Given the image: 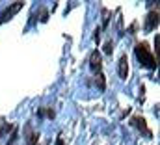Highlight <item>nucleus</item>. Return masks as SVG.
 I'll list each match as a JSON object with an SVG mask.
<instances>
[{
	"label": "nucleus",
	"mask_w": 160,
	"mask_h": 145,
	"mask_svg": "<svg viewBox=\"0 0 160 145\" xmlns=\"http://www.w3.org/2000/svg\"><path fill=\"white\" fill-rule=\"evenodd\" d=\"M17 142V128H13V134H11V140H9V143L8 145H13Z\"/></svg>",
	"instance_id": "11"
},
{
	"label": "nucleus",
	"mask_w": 160,
	"mask_h": 145,
	"mask_svg": "<svg viewBox=\"0 0 160 145\" xmlns=\"http://www.w3.org/2000/svg\"><path fill=\"white\" fill-rule=\"evenodd\" d=\"M134 50H136V58H138L140 65H143L147 69H157L158 67V60L155 58V54H151L147 43H138Z\"/></svg>",
	"instance_id": "1"
},
{
	"label": "nucleus",
	"mask_w": 160,
	"mask_h": 145,
	"mask_svg": "<svg viewBox=\"0 0 160 145\" xmlns=\"http://www.w3.org/2000/svg\"><path fill=\"white\" fill-rule=\"evenodd\" d=\"M158 26V11H151L145 21V32H151Z\"/></svg>",
	"instance_id": "5"
},
{
	"label": "nucleus",
	"mask_w": 160,
	"mask_h": 145,
	"mask_svg": "<svg viewBox=\"0 0 160 145\" xmlns=\"http://www.w3.org/2000/svg\"><path fill=\"white\" fill-rule=\"evenodd\" d=\"M22 6H24V2H13V4H11V6L2 13V17H0V24H2V22H6V21H9L15 13H19V11L22 9Z\"/></svg>",
	"instance_id": "2"
},
{
	"label": "nucleus",
	"mask_w": 160,
	"mask_h": 145,
	"mask_svg": "<svg viewBox=\"0 0 160 145\" xmlns=\"http://www.w3.org/2000/svg\"><path fill=\"white\" fill-rule=\"evenodd\" d=\"M130 125H132V127H136L138 130H142L145 136H149V138L153 136V134H151V130L147 128V123H145V119H143V117H140V115L132 117V119H130Z\"/></svg>",
	"instance_id": "4"
},
{
	"label": "nucleus",
	"mask_w": 160,
	"mask_h": 145,
	"mask_svg": "<svg viewBox=\"0 0 160 145\" xmlns=\"http://www.w3.org/2000/svg\"><path fill=\"white\" fill-rule=\"evenodd\" d=\"M89 69L95 72V74H101L102 63H101V54H99V50H93V52H91V56H89Z\"/></svg>",
	"instance_id": "3"
},
{
	"label": "nucleus",
	"mask_w": 160,
	"mask_h": 145,
	"mask_svg": "<svg viewBox=\"0 0 160 145\" xmlns=\"http://www.w3.org/2000/svg\"><path fill=\"white\" fill-rule=\"evenodd\" d=\"M13 128H15L13 125H8V123H4V125L0 127V136H2V134H6L8 130H13Z\"/></svg>",
	"instance_id": "9"
},
{
	"label": "nucleus",
	"mask_w": 160,
	"mask_h": 145,
	"mask_svg": "<svg viewBox=\"0 0 160 145\" xmlns=\"http://www.w3.org/2000/svg\"><path fill=\"white\" fill-rule=\"evenodd\" d=\"M112 50H114V43H112V41H106V45H104V54H112Z\"/></svg>",
	"instance_id": "10"
},
{
	"label": "nucleus",
	"mask_w": 160,
	"mask_h": 145,
	"mask_svg": "<svg viewBox=\"0 0 160 145\" xmlns=\"http://www.w3.org/2000/svg\"><path fill=\"white\" fill-rule=\"evenodd\" d=\"M24 134H26V145H39V134H36L32 127H26Z\"/></svg>",
	"instance_id": "6"
},
{
	"label": "nucleus",
	"mask_w": 160,
	"mask_h": 145,
	"mask_svg": "<svg viewBox=\"0 0 160 145\" xmlns=\"http://www.w3.org/2000/svg\"><path fill=\"white\" fill-rule=\"evenodd\" d=\"M56 145H65V143H63V138H62V136H58V140H56Z\"/></svg>",
	"instance_id": "13"
},
{
	"label": "nucleus",
	"mask_w": 160,
	"mask_h": 145,
	"mask_svg": "<svg viewBox=\"0 0 160 145\" xmlns=\"http://www.w3.org/2000/svg\"><path fill=\"white\" fill-rule=\"evenodd\" d=\"M38 115L43 117V115H47V117H54V110H38Z\"/></svg>",
	"instance_id": "8"
},
{
	"label": "nucleus",
	"mask_w": 160,
	"mask_h": 145,
	"mask_svg": "<svg viewBox=\"0 0 160 145\" xmlns=\"http://www.w3.org/2000/svg\"><path fill=\"white\" fill-rule=\"evenodd\" d=\"M99 39H101V30H99V28H97V30H95V41H97V43H99Z\"/></svg>",
	"instance_id": "12"
},
{
	"label": "nucleus",
	"mask_w": 160,
	"mask_h": 145,
	"mask_svg": "<svg viewBox=\"0 0 160 145\" xmlns=\"http://www.w3.org/2000/svg\"><path fill=\"white\" fill-rule=\"evenodd\" d=\"M119 76L121 78L128 76V58H127V54H123L119 58Z\"/></svg>",
	"instance_id": "7"
}]
</instances>
